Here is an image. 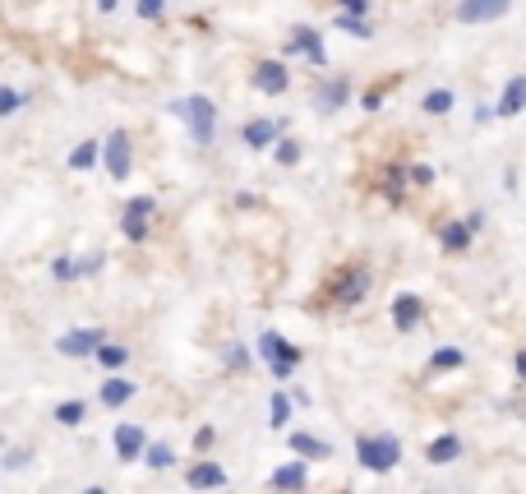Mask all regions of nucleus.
<instances>
[{"label":"nucleus","instance_id":"cd10ccee","mask_svg":"<svg viewBox=\"0 0 526 494\" xmlns=\"http://www.w3.org/2000/svg\"><path fill=\"white\" fill-rule=\"evenodd\" d=\"M300 157H305V148H300V139H291V134H282L273 144V162L277 167H296Z\"/></svg>","mask_w":526,"mask_h":494},{"label":"nucleus","instance_id":"de8ad7c7","mask_svg":"<svg viewBox=\"0 0 526 494\" xmlns=\"http://www.w3.org/2000/svg\"><path fill=\"white\" fill-rule=\"evenodd\" d=\"M0 471H5V467H0Z\"/></svg>","mask_w":526,"mask_h":494},{"label":"nucleus","instance_id":"e433bc0d","mask_svg":"<svg viewBox=\"0 0 526 494\" xmlns=\"http://www.w3.org/2000/svg\"><path fill=\"white\" fill-rule=\"evenodd\" d=\"M79 268H84V278H97V273H102V268H107V254H102V250L84 254V259H79Z\"/></svg>","mask_w":526,"mask_h":494},{"label":"nucleus","instance_id":"c85d7f7f","mask_svg":"<svg viewBox=\"0 0 526 494\" xmlns=\"http://www.w3.org/2000/svg\"><path fill=\"white\" fill-rule=\"evenodd\" d=\"M51 416H56V425H84V416H88V402H79V398H70V402H60L56 411H51Z\"/></svg>","mask_w":526,"mask_h":494},{"label":"nucleus","instance_id":"79ce46f5","mask_svg":"<svg viewBox=\"0 0 526 494\" xmlns=\"http://www.w3.org/2000/svg\"><path fill=\"white\" fill-rule=\"evenodd\" d=\"M305 61H310V65H314V70H323V65H328V47H314V51H310V56H305Z\"/></svg>","mask_w":526,"mask_h":494},{"label":"nucleus","instance_id":"c9c22d12","mask_svg":"<svg viewBox=\"0 0 526 494\" xmlns=\"http://www.w3.org/2000/svg\"><path fill=\"white\" fill-rule=\"evenodd\" d=\"M407 176H411V185H416V190L434 185V167H430V162H416V167H407Z\"/></svg>","mask_w":526,"mask_h":494},{"label":"nucleus","instance_id":"5701e85b","mask_svg":"<svg viewBox=\"0 0 526 494\" xmlns=\"http://www.w3.org/2000/svg\"><path fill=\"white\" fill-rule=\"evenodd\" d=\"M291 411H296V398H291L287 388H277L273 398H268V425H273V430H287Z\"/></svg>","mask_w":526,"mask_h":494},{"label":"nucleus","instance_id":"a211bd4d","mask_svg":"<svg viewBox=\"0 0 526 494\" xmlns=\"http://www.w3.org/2000/svg\"><path fill=\"white\" fill-rule=\"evenodd\" d=\"M522 111H526V74H513V79L503 84L499 102H494V116H499V121H513Z\"/></svg>","mask_w":526,"mask_h":494},{"label":"nucleus","instance_id":"aec40b11","mask_svg":"<svg viewBox=\"0 0 526 494\" xmlns=\"http://www.w3.org/2000/svg\"><path fill=\"white\" fill-rule=\"evenodd\" d=\"M471 241H476V231H471L467 217H453V222H443L439 227V250L443 254H467Z\"/></svg>","mask_w":526,"mask_h":494},{"label":"nucleus","instance_id":"37998d69","mask_svg":"<svg viewBox=\"0 0 526 494\" xmlns=\"http://www.w3.org/2000/svg\"><path fill=\"white\" fill-rule=\"evenodd\" d=\"M467 222H471V231H476V236L485 231V213H480V208H476V213H467Z\"/></svg>","mask_w":526,"mask_h":494},{"label":"nucleus","instance_id":"4468645a","mask_svg":"<svg viewBox=\"0 0 526 494\" xmlns=\"http://www.w3.org/2000/svg\"><path fill=\"white\" fill-rule=\"evenodd\" d=\"M347 102H351V79L347 74H337V79L319 84V93H314V111H319V116H337Z\"/></svg>","mask_w":526,"mask_h":494},{"label":"nucleus","instance_id":"6ab92c4d","mask_svg":"<svg viewBox=\"0 0 526 494\" xmlns=\"http://www.w3.org/2000/svg\"><path fill=\"white\" fill-rule=\"evenodd\" d=\"M462 453H467V444H462V434H434L430 444H425V462H430V467H448V462H457L462 458Z\"/></svg>","mask_w":526,"mask_h":494},{"label":"nucleus","instance_id":"4c0bfd02","mask_svg":"<svg viewBox=\"0 0 526 494\" xmlns=\"http://www.w3.org/2000/svg\"><path fill=\"white\" fill-rule=\"evenodd\" d=\"M28 462H33V448H28V453H24V448H14V453H5V462H0V467H5V471H24Z\"/></svg>","mask_w":526,"mask_h":494},{"label":"nucleus","instance_id":"f8f14e48","mask_svg":"<svg viewBox=\"0 0 526 494\" xmlns=\"http://www.w3.org/2000/svg\"><path fill=\"white\" fill-rule=\"evenodd\" d=\"M513 10V0H457L453 19L457 24H494V19H503V14Z\"/></svg>","mask_w":526,"mask_h":494},{"label":"nucleus","instance_id":"423d86ee","mask_svg":"<svg viewBox=\"0 0 526 494\" xmlns=\"http://www.w3.org/2000/svg\"><path fill=\"white\" fill-rule=\"evenodd\" d=\"M153 213H157V194H134L130 204H125V213H120V236L125 241H148Z\"/></svg>","mask_w":526,"mask_h":494},{"label":"nucleus","instance_id":"a878e982","mask_svg":"<svg viewBox=\"0 0 526 494\" xmlns=\"http://www.w3.org/2000/svg\"><path fill=\"white\" fill-rule=\"evenodd\" d=\"M453 107H457L453 88H430V93L420 97V111H425V116H448Z\"/></svg>","mask_w":526,"mask_h":494},{"label":"nucleus","instance_id":"c03bdc74","mask_svg":"<svg viewBox=\"0 0 526 494\" xmlns=\"http://www.w3.org/2000/svg\"><path fill=\"white\" fill-rule=\"evenodd\" d=\"M97 5V14H116L120 10V0H93Z\"/></svg>","mask_w":526,"mask_h":494},{"label":"nucleus","instance_id":"39448f33","mask_svg":"<svg viewBox=\"0 0 526 494\" xmlns=\"http://www.w3.org/2000/svg\"><path fill=\"white\" fill-rule=\"evenodd\" d=\"M102 167H107L111 181H130V171H134V139H130V130H111L107 139H102Z\"/></svg>","mask_w":526,"mask_h":494},{"label":"nucleus","instance_id":"9b49d317","mask_svg":"<svg viewBox=\"0 0 526 494\" xmlns=\"http://www.w3.org/2000/svg\"><path fill=\"white\" fill-rule=\"evenodd\" d=\"M185 485H190V490H199V494L227 490V467H222L217 458H194L190 467H185Z\"/></svg>","mask_w":526,"mask_h":494},{"label":"nucleus","instance_id":"ea45409f","mask_svg":"<svg viewBox=\"0 0 526 494\" xmlns=\"http://www.w3.org/2000/svg\"><path fill=\"white\" fill-rule=\"evenodd\" d=\"M513 374H517V384L526 388V347H517V351H513Z\"/></svg>","mask_w":526,"mask_h":494},{"label":"nucleus","instance_id":"72a5a7b5","mask_svg":"<svg viewBox=\"0 0 526 494\" xmlns=\"http://www.w3.org/2000/svg\"><path fill=\"white\" fill-rule=\"evenodd\" d=\"M222 361H227V370H250V347L231 342V347L222 351Z\"/></svg>","mask_w":526,"mask_h":494},{"label":"nucleus","instance_id":"9d476101","mask_svg":"<svg viewBox=\"0 0 526 494\" xmlns=\"http://www.w3.org/2000/svg\"><path fill=\"white\" fill-rule=\"evenodd\" d=\"M425 314H430V305H425V296H416V291H397L393 305H388V319H393L397 333H416V328L425 324Z\"/></svg>","mask_w":526,"mask_h":494},{"label":"nucleus","instance_id":"7ed1b4c3","mask_svg":"<svg viewBox=\"0 0 526 494\" xmlns=\"http://www.w3.org/2000/svg\"><path fill=\"white\" fill-rule=\"evenodd\" d=\"M259 356H263V365L273 370L277 384H291V374H296L300 361H305V351H300L296 342L282 338L277 328H263V333H259Z\"/></svg>","mask_w":526,"mask_h":494},{"label":"nucleus","instance_id":"412c9836","mask_svg":"<svg viewBox=\"0 0 526 494\" xmlns=\"http://www.w3.org/2000/svg\"><path fill=\"white\" fill-rule=\"evenodd\" d=\"M314 47H323V33L310 24H291L287 42H282V61H291V56H310Z\"/></svg>","mask_w":526,"mask_h":494},{"label":"nucleus","instance_id":"2f4dec72","mask_svg":"<svg viewBox=\"0 0 526 494\" xmlns=\"http://www.w3.org/2000/svg\"><path fill=\"white\" fill-rule=\"evenodd\" d=\"M337 28H342L347 37H360V42H370V37H374L370 19H351V14H337Z\"/></svg>","mask_w":526,"mask_h":494},{"label":"nucleus","instance_id":"473e14b6","mask_svg":"<svg viewBox=\"0 0 526 494\" xmlns=\"http://www.w3.org/2000/svg\"><path fill=\"white\" fill-rule=\"evenodd\" d=\"M51 278H56V282H79V278H84V268H79V259L60 254L56 264H51Z\"/></svg>","mask_w":526,"mask_h":494},{"label":"nucleus","instance_id":"49530a36","mask_svg":"<svg viewBox=\"0 0 526 494\" xmlns=\"http://www.w3.org/2000/svg\"><path fill=\"white\" fill-rule=\"evenodd\" d=\"M425 494H439V490H425Z\"/></svg>","mask_w":526,"mask_h":494},{"label":"nucleus","instance_id":"58836bf2","mask_svg":"<svg viewBox=\"0 0 526 494\" xmlns=\"http://www.w3.org/2000/svg\"><path fill=\"white\" fill-rule=\"evenodd\" d=\"M337 5H342V14H351V19H365L374 0H337Z\"/></svg>","mask_w":526,"mask_h":494},{"label":"nucleus","instance_id":"6e6552de","mask_svg":"<svg viewBox=\"0 0 526 494\" xmlns=\"http://www.w3.org/2000/svg\"><path fill=\"white\" fill-rule=\"evenodd\" d=\"M250 88H254V93H263V97H282V93L291 88V70H287V61H282V56L254 61V70H250Z\"/></svg>","mask_w":526,"mask_h":494},{"label":"nucleus","instance_id":"393cba45","mask_svg":"<svg viewBox=\"0 0 526 494\" xmlns=\"http://www.w3.org/2000/svg\"><path fill=\"white\" fill-rule=\"evenodd\" d=\"M93 361L102 365V370H107V374H120V370H125V365H130V347H125V342H107V347L97 351Z\"/></svg>","mask_w":526,"mask_h":494},{"label":"nucleus","instance_id":"20e7f679","mask_svg":"<svg viewBox=\"0 0 526 494\" xmlns=\"http://www.w3.org/2000/svg\"><path fill=\"white\" fill-rule=\"evenodd\" d=\"M370 287H374L370 264H347V268H342V273H337L333 282H328V301H333V305H342V310H356V305H365Z\"/></svg>","mask_w":526,"mask_h":494},{"label":"nucleus","instance_id":"a18cd8bd","mask_svg":"<svg viewBox=\"0 0 526 494\" xmlns=\"http://www.w3.org/2000/svg\"><path fill=\"white\" fill-rule=\"evenodd\" d=\"M79 494H111V490H107V485H84Z\"/></svg>","mask_w":526,"mask_h":494},{"label":"nucleus","instance_id":"ddd939ff","mask_svg":"<svg viewBox=\"0 0 526 494\" xmlns=\"http://www.w3.org/2000/svg\"><path fill=\"white\" fill-rule=\"evenodd\" d=\"M134 398H139V384H134V379H125V374H107V379H102V388H97V402H102L107 411L130 407Z\"/></svg>","mask_w":526,"mask_h":494},{"label":"nucleus","instance_id":"2eb2a0df","mask_svg":"<svg viewBox=\"0 0 526 494\" xmlns=\"http://www.w3.org/2000/svg\"><path fill=\"white\" fill-rule=\"evenodd\" d=\"M268 490H277V494H300V490H310V467L300 458H291V462H282V467L268 476Z\"/></svg>","mask_w":526,"mask_h":494},{"label":"nucleus","instance_id":"7c9ffc66","mask_svg":"<svg viewBox=\"0 0 526 494\" xmlns=\"http://www.w3.org/2000/svg\"><path fill=\"white\" fill-rule=\"evenodd\" d=\"M194 458H213V448H217V425H199L194 430Z\"/></svg>","mask_w":526,"mask_h":494},{"label":"nucleus","instance_id":"c756f323","mask_svg":"<svg viewBox=\"0 0 526 494\" xmlns=\"http://www.w3.org/2000/svg\"><path fill=\"white\" fill-rule=\"evenodd\" d=\"M19 107H28V93H19V88L0 84V121H10Z\"/></svg>","mask_w":526,"mask_h":494},{"label":"nucleus","instance_id":"a19ab883","mask_svg":"<svg viewBox=\"0 0 526 494\" xmlns=\"http://www.w3.org/2000/svg\"><path fill=\"white\" fill-rule=\"evenodd\" d=\"M360 107H365V111H379V107H383V88H370V93L360 97Z\"/></svg>","mask_w":526,"mask_h":494},{"label":"nucleus","instance_id":"bb28decb","mask_svg":"<svg viewBox=\"0 0 526 494\" xmlns=\"http://www.w3.org/2000/svg\"><path fill=\"white\" fill-rule=\"evenodd\" d=\"M144 467H148V471H167V467H176V448H171L167 439H153V444H148V453H144Z\"/></svg>","mask_w":526,"mask_h":494},{"label":"nucleus","instance_id":"f704fd0d","mask_svg":"<svg viewBox=\"0 0 526 494\" xmlns=\"http://www.w3.org/2000/svg\"><path fill=\"white\" fill-rule=\"evenodd\" d=\"M134 14L153 24V19H162V14H167V0H134Z\"/></svg>","mask_w":526,"mask_h":494},{"label":"nucleus","instance_id":"1a4fd4ad","mask_svg":"<svg viewBox=\"0 0 526 494\" xmlns=\"http://www.w3.org/2000/svg\"><path fill=\"white\" fill-rule=\"evenodd\" d=\"M148 430L144 425H134V421H120L116 430H111V448H116V458L125 462V467H134V462H144V453H148Z\"/></svg>","mask_w":526,"mask_h":494},{"label":"nucleus","instance_id":"f3484780","mask_svg":"<svg viewBox=\"0 0 526 494\" xmlns=\"http://www.w3.org/2000/svg\"><path fill=\"white\" fill-rule=\"evenodd\" d=\"M287 116H277V121H245V130H240V139H245V144L250 148H273L277 139H282V134H287Z\"/></svg>","mask_w":526,"mask_h":494},{"label":"nucleus","instance_id":"f03ea898","mask_svg":"<svg viewBox=\"0 0 526 494\" xmlns=\"http://www.w3.org/2000/svg\"><path fill=\"white\" fill-rule=\"evenodd\" d=\"M167 111L185 125V130H190L194 144H213V139H217V102H213V97H204V93L176 97Z\"/></svg>","mask_w":526,"mask_h":494},{"label":"nucleus","instance_id":"dca6fc26","mask_svg":"<svg viewBox=\"0 0 526 494\" xmlns=\"http://www.w3.org/2000/svg\"><path fill=\"white\" fill-rule=\"evenodd\" d=\"M287 448L296 453L300 462H328V458H333V444H328V439H319V434H310V430H291L287 434Z\"/></svg>","mask_w":526,"mask_h":494},{"label":"nucleus","instance_id":"f257e3e1","mask_svg":"<svg viewBox=\"0 0 526 494\" xmlns=\"http://www.w3.org/2000/svg\"><path fill=\"white\" fill-rule=\"evenodd\" d=\"M402 439L388 430H370V434H356V467L370 471V476H388V471L402 467Z\"/></svg>","mask_w":526,"mask_h":494},{"label":"nucleus","instance_id":"b1692460","mask_svg":"<svg viewBox=\"0 0 526 494\" xmlns=\"http://www.w3.org/2000/svg\"><path fill=\"white\" fill-rule=\"evenodd\" d=\"M97 162H102V144H97V139H84V144L65 157V167L70 171H93Z\"/></svg>","mask_w":526,"mask_h":494},{"label":"nucleus","instance_id":"4be33fe9","mask_svg":"<svg viewBox=\"0 0 526 494\" xmlns=\"http://www.w3.org/2000/svg\"><path fill=\"white\" fill-rule=\"evenodd\" d=\"M462 365H467V351L462 347H434L430 361H425V370L430 374H453V370H462Z\"/></svg>","mask_w":526,"mask_h":494},{"label":"nucleus","instance_id":"0eeeda50","mask_svg":"<svg viewBox=\"0 0 526 494\" xmlns=\"http://www.w3.org/2000/svg\"><path fill=\"white\" fill-rule=\"evenodd\" d=\"M107 342H111L107 328H70V333H60L56 338V351L60 356H70V361H84V356H97Z\"/></svg>","mask_w":526,"mask_h":494}]
</instances>
